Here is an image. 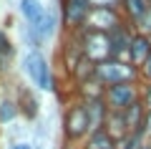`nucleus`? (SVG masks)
<instances>
[{
  "label": "nucleus",
  "instance_id": "f257e3e1",
  "mask_svg": "<svg viewBox=\"0 0 151 149\" xmlns=\"http://www.w3.org/2000/svg\"><path fill=\"white\" fill-rule=\"evenodd\" d=\"M88 137H91V124H88L86 106H83V101L73 99L65 104L63 116H60V142L81 147Z\"/></svg>",
  "mask_w": 151,
  "mask_h": 149
},
{
  "label": "nucleus",
  "instance_id": "f03ea898",
  "mask_svg": "<svg viewBox=\"0 0 151 149\" xmlns=\"http://www.w3.org/2000/svg\"><path fill=\"white\" fill-rule=\"evenodd\" d=\"M23 73L28 76L33 86L38 91H53L55 94V76H53V68H50L48 58L43 56V51H28L23 56Z\"/></svg>",
  "mask_w": 151,
  "mask_h": 149
},
{
  "label": "nucleus",
  "instance_id": "7ed1b4c3",
  "mask_svg": "<svg viewBox=\"0 0 151 149\" xmlns=\"http://www.w3.org/2000/svg\"><path fill=\"white\" fill-rule=\"evenodd\" d=\"M93 76L101 81L103 86H116V84H126V81H141L139 78V71L124 58H106V61H98L93 66Z\"/></svg>",
  "mask_w": 151,
  "mask_h": 149
},
{
  "label": "nucleus",
  "instance_id": "20e7f679",
  "mask_svg": "<svg viewBox=\"0 0 151 149\" xmlns=\"http://www.w3.org/2000/svg\"><path fill=\"white\" fill-rule=\"evenodd\" d=\"M93 5L91 0H60V25L63 33H81L88 25Z\"/></svg>",
  "mask_w": 151,
  "mask_h": 149
},
{
  "label": "nucleus",
  "instance_id": "39448f33",
  "mask_svg": "<svg viewBox=\"0 0 151 149\" xmlns=\"http://www.w3.org/2000/svg\"><path fill=\"white\" fill-rule=\"evenodd\" d=\"M103 99H106L111 111H126L136 101H141V81H126V84L108 86Z\"/></svg>",
  "mask_w": 151,
  "mask_h": 149
},
{
  "label": "nucleus",
  "instance_id": "423d86ee",
  "mask_svg": "<svg viewBox=\"0 0 151 149\" xmlns=\"http://www.w3.org/2000/svg\"><path fill=\"white\" fill-rule=\"evenodd\" d=\"M78 36V43H81L83 53H86L88 61L98 63V61H106L111 58V48H108V36L101 31H93V28H83Z\"/></svg>",
  "mask_w": 151,
  "mask_h": 149
},
{
  "label": "nucleus",
  "instance_id": "0eeeda50",
  "mask_svg": "<svg viewBox=\"0 0 151 149\" xmlns=\"http://www.w3.org/2000/svg\"><path fill=\"white\" fill-rule=\"evenodd\" d=\"M15 101H18V109H20V116L25 121H38L40 119V101H38L35 91L30 86L18 81L15 84Z\"/></svg>",
  "mask_w": 151,
  "mask_h": 149
},
{
  "label": "nucleus",
  "instance_id": "6e6552de",
  "mask_svg": "<svg viewBox=\"0 0 151 149\" xmlns=\"http://www.w3.org/2000/svg\"><path fill=\"white\" fill-rule=\"evenodd\" d=\"M136 28L129 25V23H121V25H116L113 31H108V48H111V56L113 58H124L126 61V53H129V46H131V38H134Z\"/></svg>",
  "mask_w": 151,
  "mask_h": 149
},
{
  "label": "nucleus",
  "instance_id": "1a4fd4ad",
  "mask_svg": "<svg viewBox=\"0 0 151 149\" xmlns=\"http://www.w3.org/2000/svg\"><path fill=\"white\" fill-rule=\"evenodd\" d=\"M121 23H124V15H121L119 8H93L91 15H88V25L86 28L108 33V31H113L116 25H121Z\"/></svg>",
  "mask_w": 151,
  "mask_h": 149
},
{
  "label": "nucleus",
  "instance_id": "9d476101",
  "mask_svg": "<svg viewBox=\"0 0 151 149\" xmlns=\"http://www.w3.org/2000/svg\"><path fill=\"white\" fill-rule=\"evenodd\" d=\"M149 56H151V36L136 31L134 38H131V46H129V53H126V61H129L136 71H141V66L149 61Z\"/></svg>",
  "mask_w": 151,
  "mask_h": 149
},
{
  "label": "nucleus",
  "instance_id": "9b49d317",
  "mask_svg": "<svg viewBox=\"0 0 151 149\" xmlns=\"http://www.w3.org/2000/svg\"><path fill=\"white\" fill-rule=\"evenodd\" d=\"M83 106H86V114H88L91 134L106 126V119H108V114H111V109H108L106 99H93V101H83Z\"/></svg>",
  "mask_w": 151,
  "mask_h": 149
},
{
  "label": "nucleus",
  "instance_id": "f8f14e48",
  "mask_svg": "<svg viewBox=\"0 0 151 149\" xmlns=\"http://www.w3.org/2000/svg\"><path fill=\"white\" fill-rule=\"evenodd\" d=\"M103 132H106L108 137L113 139V142H119V144L124 142V139H129V137H131V132H129V124H126L124 111H111V114H108Z\"/></svg>",
  "mask_w": 151,
  "mask_h": 149
},
{
  "label": "nucleus",
  "instance_id": "ddd939ff",
  "mask_svg": "<svg viewBox=\"0 0 151 149\" xmlns=\"http://www.w3.org/2000/svg\"><path fill=\"white\" fill-rule=\"evenodd\" d=\"M18 10H20V15H23V23L38 25V23L45 18L48 8L43 5V0H18Z\"/></svg>",
  "mask_w": 151,
  "mask_h": 149
},
{
  "label": "nucleus",
  "instance_id": "4468645a",
  "mask_svg": "<svg viewBox=\"0 0 151 149\" xmlns=\"http://www.w3.org/2000/svg\"><path fill=\"white\" fill-rule=\"evenodd\" d=\"M149 5H151L149 0H121L119 10H121V15H124V20L129 23V25H134V28H136V23H139L141 18L146 15Z\"/></svg>",
  "mask_w": 151,
  "mask_h": 149
},
{
  "label": "nucleus",
  "instance_id": "2eb2a0df",
  "mask_svg": "<svg viewBox=\"0 0 151 149\" xmlns=\"http://www.w3.org/2000/svg\"><path fill=\"white\" fill-rule=\"evenodd\" d=\"M20 116V109H18L15 96H0V126H10V124L18 121Z\"/></svg>",
  "mask_w": 151,
  "mask_h": 149
},
{
  "label": "nucleus",
  "instance_id": "dca6fc26",
  "mask_svg": "<svg viewBox=\"0 0 151 149\" xmlns=\"http://www.w3.org/2000/svg\"><path fill=\"white\" fill-rule=\"evenodd\" d=\"M13 58H15V43H13L10 36L0 28V73H5V71L10 68Z\"/></svg>",
  "mask_w": 151,
  "mask_h": 149
},
{
  "label": "nucleus",
  "instance_id": "f3484780",
  "mask_svg": "<svg viewBox=\"0 0 151 149\" xmlns=\"http://www.w3.org/2000/svg\"><path fill=\"white\" fill-rule=\"evenodd\" d=\"M81 149H119V142H113L103 129H98L81 144Z\"/></svg>",
  "mask_w": 151,
  "mask_h": 149
},
{
  "label": "nucleus",
  "instance_id": "a211bd4d",
  "mask_svg": "<svg viewBox=\"0 0 151 149\" xmlns=\"http://www.w3.org/2000/svg\"><path fill=\"white\" fill-rule=\"evenodd\" d=\"M20 36H23V43L28 46V51H40V48L48 43L43 36H40V31H38V28L28 25V23H23V25H20Z\"/></svg>",
  "mask_w": 151,
  "mask_h": 149
},
{
  "label": "nucleus",
  "instance_id": "6ab92c4d",
  "mask_svg": "<svg viewBox=\"0 0 151 149\" xmlns=\"http://www.w3.org/2000/svg\"><path fill=\"white\" fill-rule=\"evenodd\" d=\"M58 25H60V13L48 10V13H45V18L38 23V25H33V28H38V31H40V36H43L45 41H50V38L55 36V31H58Z\"/></svg>",
  "mask_w": 151,
  "mask_h": 149
},
{
  "label": "nucleus",
  "instance_id": "aec40b11",
  "mask_svg": "<svg viewBox=\"0 0 151 149\" xmlns=\"http://www.w3.org/2000/svg\"><path fill=\"white\" fill-rule=\"evenodd\" d=\"M136 31H139V33H146V36H151V5H149V10H146V15L136 23Z\"/></svg>",
  "mask_w": 151,
  "mask_h": 149
},
{
  "label": "nucleus",
  "instance_id": "412c9836",
  "mask_svg": "<svg viewBox=\"0 0 151 149\" xmlns=\"http://www.w3.org/2000/svg\"><path fill=\"white\" fill-rule=\"evenodd\" d=\"M141 104L146 106V111H151V81H141Z\"/></svg>",
  "mask_w": 151,
  "mask_h": 149
},
{
  "label": "nucleus",
  "instance_id": "4be33fe9",
  "mask_svg": "<svg viewBox=\"0 0 151 149\" xmlns=\"http://www.w3.org/2000/svg\"><path fill=\"white\" fill-rule=\"evenodd\" d=\"M93 8H119L121 0H91Z\"/></svg>",
  "mask_w": 151,
  "mask_h": 149
},
{
  "label": "nucleus",
  "instance_id": "5701e85b",
  "mask_svg": "<svg viewBox=\"0 0 151 149\" xmlns=\"http://www.w3.org/2000/svg\"><path fill=\"white\" fill-rule=\"evenodd\" d=\"M139 78L144 81V84H146V81H151V56H149V61H146V63L141 66V71H139Z\"/></svg>",
  "mask_w": 151,
  "mask_h": 149
},
{
  "label": "nucleus",
  "instance_id": "b1692460",
  "mask_svg": "<svg viewBox=\"0 0 151 149\" xmlns=\"http://www.w3.org/2000/svg\"><path fill=\"white\" fill-rule=\"evenodd\" d=\"M144 139L151 144V111H146V121H144Z\"/></svg>",
  "mask_w": 151,
  "mask_h": 149
},
{
  "label": "nucleus",
  "instance_id": "393cba45",
  "mask_svg": "<svg viewBox=\"0 0 151 149\" xmlns=\"http://www.w3.org/2000/svg\"><path fill=\"white\" fill-rule=\"evenodd\" d=\"M10 149H35V147L28 142H10Z\"/></svg>",
  "mask_w": 151,
  "mask_h": 149
},
{
  "label": "nucleus",
  "instance_id": "a878e982",
  "mask_svg": "<svg viewBox=\"0 0 151 149\" xmlns=\"http://www.w3.org/2000/svg\"><path fill=\"white\" fill-rule=\"evenodd\" d=\"M60 149H81V147H76V144H65V142H60Z\"/></svg>",
  "mask_w": 151,
  "mask_h": 149
},
{
  "label": "nucleus",
  "instance_id": "bb28decb",
  "mask_svg": "<svg viewBox=\"0 0 151 149\" xmlns=\"http://www.w3.org/2000/svg\"><path fill=\"white\" fill-rule=\"evenodd\" d=\"M144 149H151V144H146V147H144Z\"/></svg>",
  "mask_w": 151,
  "mask_h": 149
},
{
  "label": "nucleus",
  "instance_id": "cd10ccee",
  "mask_svg": "<svg viewBox=\"0 0 151 149\" xmlns=\"http://www.w3.org/2000/svg\"><path fill=\"white\" fill-rule=\"evenodd\" d=\"M149 3H151V0H149Z\"/></svg>",
  "mask_w": 151,
  "mask_h": 149
}]
</instances>
